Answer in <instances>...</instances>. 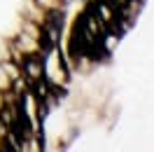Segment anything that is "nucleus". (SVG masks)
I'll return each instance as SVG.
<instances>
[{
	"instance_id": "obj_1",
	"label": "nucleus",
	"mask_w": 154,
	"mask_h": 152,
	"mask_svg": "<svg viewBox=\"0 0 154 152\" xmlns=\"http://www.w3.org/2000/svg\"><path fill=\"white\" fill-rule=\"evenodd\" d=\"M19 66H21V75L28 80V84L45 75V59H40V54H28V56H23V61H21Z\"/></svg>"
},
{
	"instance_id": "obj_2",
	"label": "nucleus",
	"mask_w": 154,
	"mask_h": 152,
	"mask_svg": "<svg viewBox=\"0 0 154 152\" xmlns=\"http://www.w3.org/2000/svg\"><path fill=\"white\" fill-rule=\"evenodd\" d=\"M14 45H17V49H19L23 56H28V54H40V40L30 38V35H26L23 30H21L19 35H17V40H14Z\"/></svg>"
},
{
	"instance_id": "obj_3",
	"label": "nucleus",
	"mask_w": 154,
	"mask_h": 152,
	"mask_svg": "<svg viewBox=\"0 0 154 152\" xmlns=\"http://www.w3.org/2000/svg\"><path fill=\"white\" fill-rule=\"evenodd\" d=\"M94 14H96L98 19L105 24V26H112V24H115V19H117L115 7H112L107 0H96V12H94Z\"/></svg>"
},
{
	"instance_id": "obj_4",
	"label": "nucleus",
	"mask_w": 154,
	"mask_h": 152,
	"mask_svg": "<svg viewBox=\"0 0 154 152\" xmlns=\"http://www.w3.org/2000/svg\"><path fill=\"white\" fill-rule=\"evenodd\" d=\"M12 89V77L5 73V68L0 63V91H10Z\"/></svg>"
}]
</instances>
